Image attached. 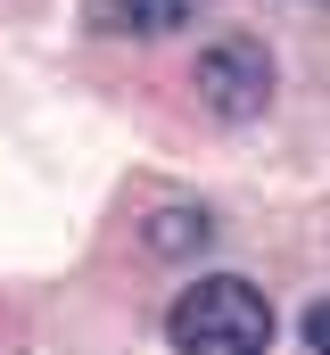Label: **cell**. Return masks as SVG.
<instances>
[{"mask_svg":"<svg viewBox=\"0 0 330 355\" xmlns=\"http://www.w3.org/2000/svg\"><path fill=\"white\" fill-rule=\"evenodd\" d=\"M173 355H272V297L240 272H207L165 306Z\"/></svg>","mask_w":330,"mask_h":355,"instance_id":"6da1fadb","label":"cell"},{"mask_svg":"<svg viewBox=\"0 0 330 355\" xmlns=\"http://www.w3.org/2000/svg\"><path fill=\"white\" fill-rule=\"evenodd\" d=\"M272 83H281V67H272V50H264L256 33H215V42L198 50V67H190L198 107L223 116V124L264 116V107H272Z\"/></svg>","mask_w":330,"mask_h":355,"instance_id":"7a4b0ae2","label":"cell"},{"mask_svg":"<svg viewBox=\"0 0 330 355\" xmlns=\"http://www.w3.org/2000/svg\"><path fill=\"white\" fill-rule=\"evenodd\" d=\"M91 33H116V42H165L198 17V0H82Z\"/></svg>","mask_w":330,"mask_h":355,"instance_id":"3957f363","label":"cell"},{"mask_svg":"<svg viewBox=\"0 0 330 355\" xmlns=\"http://www.w3.org/2000/svg\"><path fill=\"white\" fill-rule=\"evenodd\" d=\"M215 240V215L207 207H157L149 223H141V248L149 257H190V248H207Z\"/></svg>","mask_w":330,"mask_h":355,"instance_id":"277c9868","label":"cell"},{"mask_svg":"<svg viewBox=\"0 0 330 355\" xmlns=\"http://www.w3.org/2000/svg\"><path fill=\"white\" fill-rule=\"evenodd\" d=\"M297 331H306V355H330V297H314L297 314Z\"/></svg>","mask_w":330,"mask_h":355,"instance_id":"5b68a950","label":"cell"}]
</instances>
